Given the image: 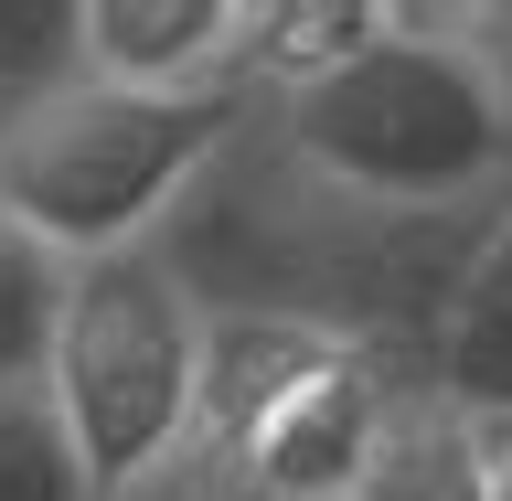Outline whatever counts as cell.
<instances>
[{"instance_id": "9", "label": "cell", "mask_w": 512, "mask_h": 501, "mask_svg": "<svg viewBox=\"0 0 512 501\" xmlns=\"http://www.w3.org/2000/svg\"><path fill=\"white\" fill-rule=\"evenodd\" d=\"M0 501H96L43 384H0Z\"/></svg>"}, {"instance_id": "10", "label": "cell", "mask_w": 512, "mask_h": 501, "mask_svg": "<svg viewBox=\"0 0 512 501\" xmlns=\"http://www.w3.org/2000/svg\"><path fill=\"white\" fill-rule=\"evenodd\" d=\"M54 299H64V256H43L22 224H0V384H43Z\"/></svg>"}, {"instance_id": "8", "label": "cell", "mask_w": 512, "mask_h": 501, "mask_svg": "<svg viewBox=\"0 0 512 501\" xmlns=\"http://www.w3.org/2000/svg\"><path fill=\"white\" fill-rule=\"evenodd\" d=\"M395 22V0H246V32H235V86L246 96H299L320 75H342L374 32Z\"/></svg>"}, {"instance_id": "3", "label": "cell", "mask_w": 512, "mask_h": 501, "mask_svg": "<svg viewBox=\"0 0 512 501\" xmlns=\"http://www.w3.org/2000/svg\"><path fill=\"white\" fill-rule=\"evenodd\" d=\"M203 342H214V320H203V299L182 288V267L160 246L64 267L54 342H43V406L64 416L75 470L96 480V501L139 491L160 459L192 448Z\"/></svg>"}, {"instance_id": "12", "label": "cell", "mask_w": 512, "mask_h": 501, "mask_svg": "<svg viewBox=\"0 0 512 501\" xmlns=\"http://www.w3.org/2000/svg\"><path fill=\"white\" fill-rule=\"evenodd\" d=\"M118 501H288V491H267V480H246V470H224L214 448H182V459H160L139 491H118Z\"/></svg>"}, {"instance_id": "7", "label": "cell", "mask_w": 512, "mask_h": 501, "mask_svg": "<svg viewBox=\"0 0 512 501\" xmlns=\"http://www.w3.org/2000/svg\"><path fill=\"white\" fill-rule=\"evenodd\" d=\"M416 384L512 416V192H491V214H480L470 256H459V278H448L438 320H427Z\"/></svg>"}, {"instance_id": "5", "label": "cell", "mask_w": 512, "mask_h": 501, "mask_svg": "<svg viewBox=\"0 0 512 501\" xmlns=\"http://www.w3.org/2000/svg\"><path fill=\"white\" fill-rule=\"evenodd\" d=\"M342 501H512V416L406 384Z\"/></svg>"}, {"instance_id": "6", "label": "cell", "mask_w": 512, "mask_h": 501, "mask_svg": "<svg viewBox=\"0 0 512 501\" xmlns=\"http://www.w3.org/2000/svg\"><path fill=\"white\" fill-rule=\"evenodd\" d=\"M235 32L246 0H75V64L150 96L235 86Z\"/></svg>"}, {"instance_id": "1", "label": "cell", "mask_w": 512, "mask_h": 501, "mask_svg": "<svg viewBox=\"0 0 512 501\" xmlns=\"http://www.w3.org/2000/svg\"><path fill=\"white\" fill-rule=\"evenodd\" d=\"M246 128H256L246 86L150 96V86H107V75L75 64L32 96H0V224H22L64 267L160 246L182 192Z\"/></svg>"}, {"instance_id": "4", "label": "cell", "mask_w": 512, "mask_h": 501, "mask_svg": "<svg viewBox=\"0 0 512 501\" xmlns=\"http://www.w3.org/2000/svg\"><path fill=\"white\" fill-rule=\"evenodd\" d=\"M395 395H406V374L374 363L363 342H342V331H310V320H214L192 448H214L224 470L267 480L288 501H342Z\"/></svg>"}, {"instance_id": "2", "label": "cell", "mask_w": 512, "mask_h": 501, "mask_svg": "<svg viewBox=\"0 0 512 501\" xmlns=\"http://www.w3.org/2000/svg\"><path fill=\"white\" fill-rule=\"evenodd\" d=\"M278 139L320 192L374 214H448L512 192V107L459 11H395L342 75L278 96Z\"/></svg>"}, {"instance_id": "11", "label": "cell", "mask_w": 512, "mask_h": 501, "mask_svg": "<svg viewBox=\"0 0 512 501\" xmlns=\"http://www.w3.org/2000/svg\"><path fill=\"white\" fill-rule=\"evenodd\" d=\"M75 75V0H22V11H0V96H32Z\"/></svg>"}, {"instance_id": "13", "label": "cell", "mask_w": 512, "mask_h": 501, "mask_svg": "<svg viewBox=\"0 0 512 501\" xmlns=\"http://www.w3.org/2000/svg\"><path fill=\"white\" fill-rule=\"evenodd\" d=\"M459 32L480 43V64H491V86H502V107H512V11H459Z\"/></svg>"}]
</instances>
